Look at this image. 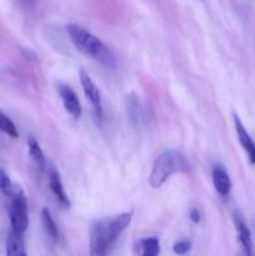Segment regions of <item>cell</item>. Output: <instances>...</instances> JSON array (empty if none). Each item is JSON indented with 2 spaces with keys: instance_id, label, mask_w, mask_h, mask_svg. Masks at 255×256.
<instances>
[{
  "instance_id": "6da1fadb",
  "label": "cell",
  "mask_w": 255,
  "mask_h": 256,
  "mask_svg": "<svg viewBox=\"0 0 255 256\" xmlns=\"http://www.w3.org/2000/svg\"><path fill=\"white\" fill-rule=\"evenodd\" d=\"M66 32L72 42L79 52L99 62L105 68L114 69L116 65L114 55L99 38L76 24L68 25Z\"/></svg>"
},
{
  "instance_id": "7a4b0ae2",
  "label": "cell",
  "mask_w": 255,
  "mask_h": 256,
  "mask_svg": "<svg viewBox=\"0 0 255 256\" xmlns=\"http://www.w3.org/2000/svg\"><path fill=\"white\" fill-rule=\"evenodd\" d=\"M192 172V165L179 150H166L158 156L149 175L150 186L158 189L174 174H188Z\"/></svg>"
},
{
  "instance_id": "3957f363",
  "label": "cell",
  "mask_w": 255,
  "mask_h": 256,
  "mask_svg": "<svg viewBox=\"0 0 255 256\" xmlns=\"http://www.w3.org/2000/svg\"><path fill=\"white\" fill-rule=\"evenodd\" d=\"M9 218L12 232L16 234H24L29 225V215H28V200L24 192L20 186H15L14 194L10 198Z\"/></svg>"
},
{
  "instance_id": "277c9868",
  "label": "cell",
  "mask_w": 255,
  "mask_h": 256,
  "mask_svg": "<svg viewBox=\"0 0 255 256\" xmlns=\"http://www.w3.org/2000/svg\"><path fill=\"white\" fill-rule=\"evenodd\" d=\"M79 76H80V84H82V92H84L85 96L88 98V100H89L90 104H92L95 118L102 122V118H104V110H102V94H100V90L98 89L95 82H92L90 75L88 74L85 70H80Z\"/></svg>"
},
{
  "instance_id": "5b68a950",
  "label": "cell",
  "mask_w": 255,
  "mask_h": 256,
  "mask_svg": "<svg viewBox=\"0 0 255 256\" xmlns=\"http://www.w3.org/2000/svg\"><path fill=\"white\" fill-rule=\"evenodd\" d=\"M108 252L105 220H98L90 226V256H106Z\"/></svg>"
},
{
  "instance_id": "8992f818",
  "label": "cell",
  "mask_w": 255,
  "mask_h": 256,
  "mask_svg": "<svg viewBox=\"0 0 255 256\" xmlns=\"http://www.w3.org/2000/svg\"><path fill=\"white\" fill-rule=\"evenodd\" d=\"M132 219V212H122L118 216L112 218L109 222H105V235H106L108 246L110 248L115 244L118 238L122 232L129 226Z\"/></svg>"
},
{
  "instance_id": "52a82bcc",
  "label": "cell",
  "mask_w": 255,
  "mask_h": 256,
  "mask_svg": "<svg viewBox=\"0 0 255 256\" xmlns=\"http://www.w3.org/2000/svg\"><path fill=\"white\" fill-rule=\"evenodd\" d=\"M58 92H59L60 98H62V102L64 104L65 110L72 115V119H79L82 116V108L80 104V100L78 98L76 92L69 86V85L60 84L58 86Z\"/></svg>"
},
{
  "instance_id": "ba28073f",
  "label": "cell",
  "mask_w": 255,
  "mask_h": 256,
  "mask_svg": "<svg viewBox=\"0 0 255 256\" xmlns=\"http://www.w3.org/2000/svg\"><path fill=\"white\" fill-rule=\"evenodd\" d=\"M232 119H234V125L235 130H236L238 139H239L240 145L242 146V149L246 152L248 158H249L250 164L255 165V142L252 140V138L250 136V134L248 132V130L245 129L244 124L240 120V118L238 116V114L232 115Z\"/></svg>"
},
{
  "instance_id": "9c48e42d",
  "label": "cell",
  "mask_w": 255,
  "mask_h": 256,
  "mask_svg": "<svg viewBox=\"0 0 255 256\" xmlns=\"http://www.w3.org/2000/svg\"><path fill=\"white\" fill-rule=\"evenodd\" d=\"M212 184H214V188L218 194L222 198L229 196L230 192H232V180H230L226 169L222 165L216 164L212 168Z\"/></svg>"
},
{
  "instance_id": "30bf717a",
  "label": "cell",
  "mask_w": 255,
  "mask_h": 256,
  "mask_svg": "<svg viewBox=\"0 0 255 256\" xmlns=\"http://www.w3.org/2000/svg\"><path fill=\"white\" fill-rule=\"evenodd\" d=\"M48 176H49L50 190H52V194H54L55 199L58 200V202H59L62 208H65V209H69L70 208L69 196H68L66 192H65L64 185H62V179H60L59 172H58V170L55 169L54 166H52L49 169Z\"/></svg>"
},
{
  "instance_id": "8fae6325",
  "label": "cell",
  "mask_w": 255,
  "mask_h": 256,
  "mask_svg": "<svg viewBox=\"0 0 255 256\" xmlns=\"http://www.w3.org/2000/svg\"><path fill=\"white\" fill-rule=\"evenodd\" d=\"M234 222L235 228H236L238 239H239L240 244H242V250H244L245 256H252V232H250L249 228L245 224L244 219L239 212H234Z\"/></svg>"
},
{
  "instance_id": "7c38bea8",
  "label": "cell",
  "mask_w": 255,
  "mask_h": 256,
  "mask_svg": "<svg viewBox=\"0 0 255 256\" xmlns=\"http://www.w3.org/2000/svg\"><path fill=\"white\" fill-rule=\"evenodd\" d=\"M160 242L158 238L150 236L140 239L134 245V256H159Z\"/></svg>"
},
{
  "instance_id": "4fadbf2b",
  "label": "cell",
  "mask_w": 255,
  "mask_h": 256,
  "mask_svg": "<svg viewBox=\"0 0 255 256\" xmlns=\"http://www.w3.org/2000/svg\"><path fill=\"white\" fill-rule=\"evenodd\" d=\"M6 256H28L22 234L10 232L6 239Z\"/></svg>"
},
{
  "instance_id": "5bb4252c",
  "label": "cell",
  "mask_w": 255,
  "mask_h": 256,
  "mask_svg": "<svg viewBox=\"0 0 255 256\" xmlns=\"http://www.w3.org/2000/svg\"><path fill=\"white\" fill-rule=\"evenodd\" d=\"M28 150H29V155L38 166L40 172H44L45 169V158L44 152H42V148H40L39 142H36L34 136L28 138Z\"/></svg>"
},
{
  "instance_id": "9a60e30c",
  "label": "cell",
  "mask_w": 255,
  "mask_h": 256,
  "mask_svg": "<svg viewBox=\"0 0 255 256\" xmlns=\"http://www.w3.org/2000/svg\"><path fill=\"white\" fill-rule=\"evenodd\" d=\"M42 225H44V229L46 232V234L49 235L50 239L54 242H59V229H58V225L55 224V220L52 219V215L50 212V210L48 208H42Z\"/></svg>"
},
{
  "instance_id": "2e32d148",
  "label": "cell",
  "mask_w": 255,
  "mask_h": 256,
  "mask_svg": "<svg viewBox=\"0 0 255 256\" xmlns=\"http://www.w3.org/2000/svg\"><path fill=\"white\" fill-rule=\"evenodd\" d=\"M126 112L130 124L138 126L140 122V108L139 100L134 94H130L129 96H126Z\"/></svg>"
},
{
  "instance_id": "e0dca14e",
  "label": "cell",
  "mask_w": 255,
  "mask_h": 256,
  "mask_svg": "<svg viewBox=\"0 0 255 256\" xmlns=\"http://www.w3.org/2000/svg\"><path fill=\"white\" fill-rule=\"evenodd\" d=\"M0 132H5V134L9 135L10 138H14V139L19 136V132H18L14 122H12V119L8 115H5L2 112H0Z\"/></svg>"
},
{
  "instance_id": "ac0fdd59",
  "label": "cell",
  "mask_w": 255,
  "mask_h": 256,
  "mask_svg": "<svg viewBox=\"0 0 255 256\" xmlns=\"http://www.w3.org/2000/svg\"><path fill=\"white\" fill-rule=\"evenodd\" d=\"M15 185H12V182H10L9 175L6 174L4 169L0 168V192L2 195L8 198H12V194H14Z\"/></svg>"
},
{
  "instance_id": "d6986e66",
  "label": "cell",
  "mask_w": 255,
  "mask_h": 256,
  "mask_svg": "<svg viewBox=\"0 0 255 256\" xmlns=\"http://www.w3.org/2000/svg\"><path fill=\"white\" fill-rule=\"evenodd\" d=\"M192 249V242L190 240H180L172 245V252L176 255H185Z\"/></svg>"
},
{
  "instance_id": "ffe728a7",
  "label": "cell",
  "mask_w": 255,
  "mask_h": 256,
  "mask_svg": "<svg viewBox=\"0 0 255 256\" xmlns=\"http://www.w3.org/2000/svg\"><path fill=\"white\" fill-rule=\"evenodd\" d=\"M189 218L194 224H199L200 220H202V214H200V212L196 208H192L189 212Z\"/></svg>"
},
{
  "instance_id": "44dd1931",
  "label": "cell",
  "mask_w": 255,
  "mask_h": 256,
  "mask_svg": "<svg viewBox=\"0 0 255 256\" xmlns=\"http://www.w3.org/2000/svg\"><path fill=\"white\" fill-rule=\"evenodd\" d=\"M22 54H24V56L28 60H30V62H36L38 60L36 54H35L34 52H32L29 48H22Z\"/></svg>"
},
{
  "instance_id": "7402d4cb",
  "label": "cell",
  "mask_w": 255,
  "mask_h": 256,
  "mask_svg": "<svg viewBox=\"0 0 255 256\" xmlns=\"http://www.w3.org/2000/svg\"><path fill=\"white\" fill-rule=\"evenodd\" d=\"M22 2H32V0H22Z\"/></svg>"
}]
</instances>
